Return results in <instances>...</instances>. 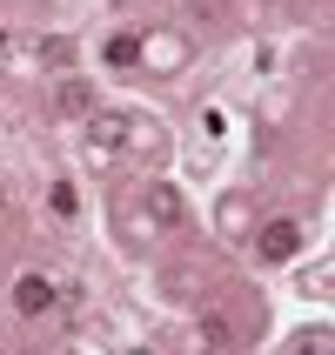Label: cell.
Returning a JSON list of instances; mask_svg holds the SVG:
<instances>
[{"instance_id":"cell-1","label":"cell","mask_w":335,"mask_h":355,"mask_svg":"<svg viewBox=\"0 0 335 355\" xmlns=\"http://www.w3.org/2000/svg\"><path fill=\"white\" fill-rule=\"evenodd\" d=\"M141 208H148V221H155V228H181V221H188V201H181L175 181H148Z\"/></svg>"},{"instance_id":"cell-2","label":"cell","mask_w":335,"mask_h":355,"mask_svg":"<svg viewBox=\"0 0 335 355\" xmlns=\"http://www.w3.org/2000/svg\"><path fill=\"white\" fill-rule=\"evenodd\" d=\"M255 255L261 261H289V255H302V221H268V228H261V241H255Z\"/></svg>"},{"instance_id":"cell-3","label":"cell","mask_w":335,"mask_h":355,"mask_svg":"<svg viewBox=\"0 0 335 355\" xmlns=\"http://www.w3.org/2000/svg\"><path fill=\"white\" fill-rule=\"evenodd\" d=\"M54 302H60V288H54L47 275H40V268H34V275H20V282H14V309H20V315H47Z\"/></svg>"},{"instance_id":"cell-4","label":"cell","mask_w":335,"mask_h":355,"mask_svg":"<svg viewBox=\"0 0 335 355\" xmlns=\"http://www.w3.org/2000/svg\"><path fill=\"white\" fill-rule=\"evenodd\" d=\"M54 114L87 121V114H94V87H87L80 74H60V87H54Z\"/></svg>"},{"instance_id":"cell-5","label":"cell","mask_w":335,"mask_h":355,"mask_svg":"<svg viewBox=\"0 0 335 355\" xmlns=\"http://www.w3.org/2000/svg\"><path fill=\"white\" fill-rule=\"evenodd\" d=\"M128 128H135L128 114H87V148L94 155H114V148H128Z\"/></svg>"},{"instance_id":"cell-6","label":"cell","mask_w":335,"mask_h":355,"mask_svg":"<svg viewBox=\"0 0 335 355\" xmlns=\"http://www.w3.org/2000/svg\"><path fill=\"white\" fill-rule=\"evenodd\" d=\"M34 54L47 60V67H74V40H67V34H47V40H34Z\"/></svg>"},{"instance_id":"cell-7","label":"cell","mask_w":335,"mask_h":355,"mask_svg":"<svg viewBox=\"0 0 335 355\" xmlns=\"http://www.w3.org/2000/svg\"><path fill=\"white\" fill-rule=\"evenodd\" d=\"M228 342H235L228 315H201V349H228Z\"/></svg>"},{"instance_id":"cell-8","label":"cell","mask_w":335,"mask_h":355,"mask_svg":"<svg viewBox=\"0 0 335 355\" xmlns=\"http://www.w3.org/2000/svg\"><path fill=\"white\" fill-rule=\"evenodd\" d=\"M135 60H141V40L135 34H114V40H108V67H135Z\"/></svg>"},{"instance_id":"cell-9","label":"cell","mask_w":335,"mask_h":355,"mask_svg":"<svg viewBox=\"0 0 335 355\" xmlns=\"http://www.w3.org/2000/svg\"><path fill=\"white\" fill-rule=\"evenodd\" d=\"M329 322H316V329H302V336H295V355H329Z\"/></svg>"},{"instance_id":"cell-10","label":"cell","mask_w":335,"mask_h":355,"mask_svg":"<svg viewBox=\"0 0 335 355\" xmlns=\"http://www.w3.org/2000/svg\"><path fill=\"white\" fill-rule=\"evenodd\" d=\"M188 7H195V20H201V14H208V20H215V14H228V0H188Z\"/></svg>"},{"instance_id":"cell-11","label":"cell","mask_w":335,"mask_h":355,"mask_svg":"<svg viewBox=\"0 0 335 355\" xmlns=\"http://www.w3.org/2000/svg\"><path fill=\"white\" fill-rule=\"evenodd\" d=\"M0 215H7V181H0Z\"/></svg>"},{"instance_id":"cell-12","label":"cell","mask_w":335,"mask_h":355,"mask_svg":"<svg viewBox=\"0 0 335 355\" xmlns=\"http://www.w3.org/2000/svg\"><path fill=\"white\" fill-rule=\"evenodd\" d=\"M128 355H155V349H128Z\"/></svg>"}]
</instances>
